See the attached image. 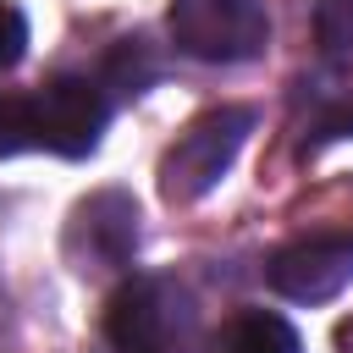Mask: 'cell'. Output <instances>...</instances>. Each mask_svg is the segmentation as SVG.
<instances>
[{
  "instance_id": "obj_1",
  "label": "cell",
  "mask_w": 353,
  "mask_h": 353,
  "mask_svg": "<svg viewBox=\"0 0 353 353\" xmlns=\"http://www.w3.org/2000/svg\"><path fill=\"white\" fill-rule=\"evenodd\" d=\"M248 127H254V110H248V105H215V110L193 116V121L176 132V143L160 154V193H165L171 204L204 199V193L226 176V165L237 160Z\"/></svg>"
},
{
  "instance_id": "obj_2",
  "label": "cell",
  "mask_w": 353,
  "mask_h": 353,
  "mask_svg": "<svg viewBox=\"0 0 353 353\" xmlns=\"http://www.w3.org/2000/svg\"><path fill=\"white\" fill-rule=\"evenodd\" d=\"M193 331V298L171 276H132L105 303V336L116 353H176Z\"/></svg>"
},
{
  "instance_id": "obj_3",
  "label": "cell",
  "mask_w": 353,
  "mask_h": 353,
  "mask_svg": "<svg viewBox=\"0 0 353 353\" xmlns=\"http://www.w3.org/2000/svg\"><path fill=\"white\" fill-rule=\"evenodd\" d=\"M165 28H171V44L182 55L215 61V66L254 61L270 44L265 0H171Z\"/></svg>"
},
{
  "instance_id": "obj_4",
  "label": "cell",
  "mask_w": 353,
  "mask_h": 353,
  "mask_svg": "<svg viewBox=\"0 0 353 353\" xmlns=\"http://www.w3.org/2000/svg\"><path fill=\"white\" fill-rule=\"evenodd\" d=\"M66 259L77 270H121L138 248V204L121 188H99L72 204L66 221Z\"/></svg>"
},
{
  "instance_id": "obj_5",
  "label": "cell",
  "mask_w": 353,
  "mask_h": 353,
  "mask_svg": "<svg viewBox=\"0 0 353 353\" xmlns=\"http://www.w3.org/2000/svg\"><path fill=\"white\" fill-rule=\"evenodd\" d=\"M28 121H33V143H44L50 154H88L99 143L105 127V94L88 77H50L33 99H28Z\"/></svg>"
},
{
  "instance_id": "obj_6",
  "label": "cell",
  "mask_w": 353,
  "mask_h": 353,
  "mask_svg": "<svg viewBox=\"0 0 353 353\" xmlns=\"http://www.w3.org/2000/svg\"><path fill=\"white\" fill-rule=\"evenodd\" d=\"M265 281L292 303H325L353 281V237H298L265 259Z\"/></svg>"
},
{
  "instance_id": "obj_7",
  "label": "cell",
  "mask_w": 353,
  "mask_h": 353,
  "mask_svg": "<svg viewBox=\"0 0 353 353\" xmlns=\"http://www.w3.org/2000/svg\"><path fill=\"white\" fill-rule=\"evenodd\" d=\"M204 353H298V331L281 320V314H265V309H243L232 314Z\"/></svg>"
},
{
  "instance_id": "obj_8",
  "label": "cell",
  "mask_w": 353,
  "mask_h": 353,
  "mask_svg": "<svg viewBox=\"0 0 353 353\" xmlns=\"http://www.w3.org/2000/svg\"><path fill=\"white\" fill-rule=\"evenodd\" d=\"M154 77H160V61L149 55L143 39H121V44L105 55V83H116L121 94H143Z\"/></svg>"
},
{
  "instance_id": "obj_9",
  "label": "cell",
  "mask_w": 353,
  "mask_h": 353,
  "mask_svg": "<svg viewBox=\"0 0 353 353\" xmlns=\"http://www.w3.org/2000/svg\"><path fill=\"white\" fill-rule=\"evenodd\" d=\"M314 39L325 55H353V0H320L314 6Z\"/></svg>"
},
{
  "instance_id": "obj_10",
  "label": "cell",
  "mask_w": 353,
  "mask_h": 353,
  "mask_svg": "<svg viewBox=\"0 0 353 353\" xmlns=\"http://www.w3.org/2000/svg\"><path fill=\"white\" fill-rule=\"evenodd\" d=\"M33 143V121H28V99L22 94H0V160Z\"/></svg>"
},
{
  "instance_id": "obj_11",
  "label": "cell",
  "mask_w": 353,
  "mask_h": 353,
  "mask_svg": "<svg viewBox=\"0 0 353 353\" xmlns=\"http://www.w3.org/2000/svg\"><path fill=\"white\" fill-rule=\"evenodd\" d=\"M22 50H28V22H22V11H17V6H6V0H0V72H6V66H17V61H22Z\"/></svg>"
},
{
  "instance_id": "obj_12",
  "label": "cell",
  "mask_w": 353,
  "mask_h": 353,
  "mask_svg": "<svg viewBox=\"0 0 353 353\" xmlns=\"http://www.w3.org/2000/svg\"><path fill=\"white\" fill-rule=\"evenodd\" d=\"M347 132H353V99H336L331 110H320V116H314L309 143H331V138H347Z\"/></svg>"
}]
</instances>
